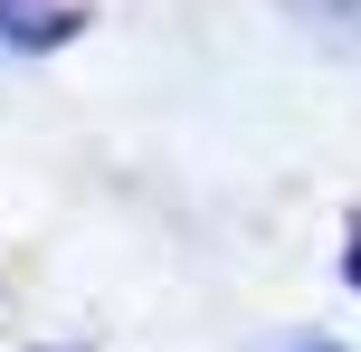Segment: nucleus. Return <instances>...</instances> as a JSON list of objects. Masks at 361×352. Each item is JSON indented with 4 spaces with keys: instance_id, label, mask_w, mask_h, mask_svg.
<instances>
[{
    "instance_id": "obj_1",
    "label": "nucleus",
    "mask_w": 361,
    "mask_h": 352,
    "mask_svg": "<svg viewBox=\"0 0 361 352\" xmlns=\"http://www.w3.org/2000/svg\"><path fill=\"white\" fill-rule=\"evenodd\" d=\"M86 29V0H0V48L19 57H48Z\"/></svg>"
},
{
    "instance_id": "obj_2",
    "label": "nucleus",
    "mask_w": 361,
    "mask_h": 352,
    "mask_svg": "<svg viewBox=\"0 0 361 352\" xmlns=\"http://www.w3.org/2000/svg\"><path fill=\"white\" fill-rule=\"evenodd\" d=\"M286 19H305L333 48H361V0H286Z\"/></svg>"
},
{
    "instance_id": "obj_3",
    "label": "nucleus",
    "mask_w": 361,
    "mask_h": 352,
    "mask_svg": "<svg viewBox=\"0 0 361 352\" xmlns=\"http://www.w3.org/2000/svg\"><path fill=\"white\" fill-rule=\"evenodd\" d=\"M343 277H352V286H361V219H352V229H343Z\"/></svg>"
},
{
    "instance_id": "obj_4",
    "label": "nucleus",
    "mask_w": 361,
    "mask_h": 352,
    "mask_svg": "<svg viewBox=\"0 0 361 352\" xmlns=\"http://www.w3.org/2000/svg\"><path fill=\"white\" fill-rule=\"evenodd\" d=\"M305 352H333V343H305Z\"/></svg>"
}]
</instances>
